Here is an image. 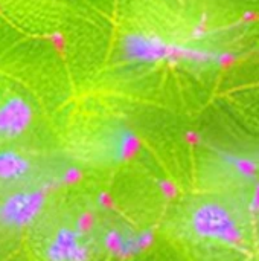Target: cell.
Wrapping results in <instances>:
<instances>
[{
  "label": "cell",
  "instance_id": "1",
  "mask_svg": "<svg viewBox=\"0 0 259 261\" xmlns=\"http://www.w3.org/2000/svg\"><path fill=\"white\" fill-rule=\"evenodd\" d=\"M43 206V196L37 191H17L0 203V222L6 226H24L32 222Z\"/></svg>",
  "mask_w": 259,
  "mask_h": 261
}]
</instances>
